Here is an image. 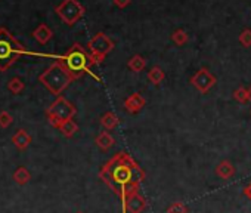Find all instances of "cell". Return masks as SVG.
I'll list each match as a JSON object with an SVG mask.
<instances>
[{"label": "cell", "mask_w": 251, "mask_h": 213, "mask_svg": "<svg viewBox=\"0 0 251 213\" xmlns=\"http://www.w3.org/2000/svg\"><path fill=\"white\" fill-rule=\"evenodd\" d=\"M147 206L145 197L141 192H135L121 204V213H144Z\"/></svg>", "instance_id": "9"}, {"label": "cell", "mask_w": 251, "mask_h": 213, "mask_svg": "<svg viewBox=\"0 0 251 213\" xmlns=\"http://www.w3.org/2000/svg\"><path fill=\"white\" fill-rule=\"evenodd\" d=\"M120 125V119H118V116L115 114V113H112V111H108V113H105L102 117H100V126L105 129V131H114L117 126Z\"/></svg>", "instance_id": "15"}, {"label": "cell", "mask_w": 251, "mask_h": 213, "mask_svg": "<svg viewBox=\"0 0 251 213\" xmlns=\"http://www.w3.org/2000/svg\"><path fill=\"white\" fill-rule=\"evenodd\" d=\"M216 175L223 179L227 181L235 175V166L229 161V160H222L217 166H216Z\"/></svg>", "instance_id": "12"}, {"label": "cell", "mask_w": 251, "mask_h": 213, "mask_svg": "<svg viewBox=\"0 0 251 213\" xmlns=\"http://www.w3.org/2000/svg\"><path fill=\"white\" fill-rule=\"evenodd\" d=\"M12 142L18 150H25L31 144V136L28 135V132L25 129H20L12 136Z\"/></svg>", "instance_id": "13"}, {"label": "cell", "mask_w": 251, "mask_h": 213, "mask_svg": "<svg viewBox=\"0 0 251 213\" xmlns=\"http://www.w3.org/2000/svg\"><path fill=\"white\" fill-rule=\"evenodd\" d=\"M40 83H43V86L53 95L61 96V93L70 86V83L73 80H75L73 77V74L67 70V67L62 64L61 59L55 61L49 68H46L40 76H39Z\"/></svg>", "instance_id": "2"}, {"label": "cell", "mask_w": 251, "mask_h": 213, "mask_svg": "<svg viewBox=\"0 0 251 213\" xmlns=\"http://www.w3.org/2000/svg\"><path fill=\"white\" fill-rule=\"evenodd\" d=\"M14 179H15V182L17 184H20V185H25L27 182H30V179H31V175H30V172L25 169V167H18L17 170H15V173H14Z\"/></svg>", "instance_id": "19"}, {"label": "cell", "mask_w": 251, "mask_h": 213, "mask_svg": "<svg viewBox=\"0 0 251 213\" xmlns=\"http://www.w3.org/2000/svg\"><path fill=\"white\" fill-rule=\"evenodd\" d=\"M242 192H244V195H245V197H248V198L251 200V182H250L247 186H244Z\"/></svg>", "instance_id": "27"}, {"label": "cell", "mask_w": 251, "mask_h": 213, "mask_svg": "<svg viewBox=\"0 0 251 213\" xmlns=\"http://www.w3.org/2000/svg\"><path fill=\"white\" fill-rule=\"evenodd\" d=\"M53 33L52 30L46 26V24H40L34 31H33V37L40 43V45H46L50 39H52Z\"/></svg>", "instance_id": "14"}, {"label": "cell", "mask_w": 251, "mask_h": 213, "mask_svg": "<svg viewBox=\"0 0 251 213\" xmlns=\"http://www.w3.org/2000/svg\"><path fill=\"white\" fill-rule=\"evenodd\" d=\"M248 101L251 102V87L248 89Z\"/></svg>", "instance_id": "28"}, {"label": "cell", "mask_w": 251, "mask_h": 213, "mask_svg": "<svg viewBox=\"0 0 251 213\" xmlns=\"http://www.w3.org/2000/svg\"><path fill=\"white\" fill-rule=\"evenodd\" d=\"M124 110L127 111L129 114H138L144 110V106L147 105L145 98L141 93H132L130 96H127L124 99Z\"/></svg>", "instance_id": "10"}, {"label": "cell", "mask_w": 251, "mask_h": 213, "mask_svg": "<svg viewBox=\"0 0 251 213\" xmlns=\"http://www.w3.org/2000/svg\"><path fill=\"white\" fill-rule=\"evenodd\" d=\"M233 99L239 104H247L248 102V89L241 86L238 89H235L233 92Z\"/></svg>", "instance_id": "22"}, {"label": "cell", "mask_w": 251, "mask_h": 213, "mask_svg": "<svg viewBox=\"0 0 251 213\" xmlns=\"http://www.w3.org/2000/svg\"><path fill=\"white\" fill-rule=\"evenodd\" d=\"M217 83V79L214 74H211V71L208 68H200L192 77H191V84L198 90L201 92L202 95L204 93H208L211 90V87Z\"/></svg>", "instance_id": "8"}, {"label": "cell", "mask_w": 251, "mask_h": 213, "mask_svg": "<svg viewBox=\"0 0 251 213\" xmlns=\"http://www.w3.org/2000/svg\"><path fill=\"white\" fill-rule=\"evenodd\" d=\"M188 40H189V36H188V33H186L185 30H182V28H179V30H176V31L172 33V42H173L176 46H183V45L188 43Z\"/></svg>", "instance_id": "20"}, {"label": "cell", "mask_w": 251, "mask_h": 213, "mask_svg": "<svg viewBox=\"0 0 251 213\" xmlns=\"http://www.w3.org/2000/svg\"><path fill=\"white\" fill-rule=\"evenodd\" d=\"M115 48V43L111 37H108L105 33L99 31L96 33L89 42H87V51L92 58L93 65H99L105 61L106 55L111 53Z\"/></svg>", "instance_id": "6"}, {"label": "cell", "mask_w": 251, "mask_h": 213, "mask_svg": "<svg viewBox=\"0 0 251 213\" xmlns=\"http://www.w3.org/2000/svg\"><path fill=\"white\" fill-rule=\"evenodd\" d=\"M77 213H84V212H77Z\"/></svg>", "instance_id": "29"}, {"label": "cell", "mask_w": 251, "mask_h": 213, "mask_svg": "<svg viewBox=\"0 0 251 213\" xmlns=\"http://www.w3.org/2000/svg\"><path fill=\"white\" fill-rule=\"evenodd\" d=\"M55 12L67 26H74L77 21L83 18V15L86 14V8L78 0H62L56 6Z\"/></svg>", "instance_id": "7"}, {"label": "cell", "mask_w": 251, "mask_h": 213, "mask_svg": "<svg viewBox=\"0 0 251 213\" xmlns=\"http://www.w3.org/2000/svg\"><path fill=\"white\" fill-rule=\"evenodd\" d=\"M75 113H77L75 106H74L67 98L58 96V98L52 102V105L48 108L46 116H48L49 123H50L53 128L59 129V126H61L62 123H65L67 120H71V119L75 116Z\"/></svg>", "instance_id": "5"}, {"label": "cell", "mask_w": 251, "mask_h": 213, "mask_svg": "<svg viewBox=\"0 0 251 213\" xmlns=\"http://www.w3.org/2000/svg\"><path fill=\"white\" fill-rule=\"evenodd\" d=\"M239 43L244 46V48H251V28H245L241 31L239 37H238Z\"/></svg>", "instance_id": "24"}, {"label": "cell", "mask_w": 251, "mask_h": 213, "mask_svg": "<svg viewBox=\"0 0 251 213\" xmlns=\"http://www.w3.org/2000/svg\"><path fill=\"white\" fill-rule=\"evenodd\" d=\"M12 122H14V119H12V116L8 111H2V113H0V126H2V128L11 126Z\"/></svg>", "instance_id": "25"}, {"label": "cell", "mask_w": 251, "mask_h": 213, "mask_svg": "<svg viewBox=\"0 0 251 213\" xmlns=\"http://www.w3.org/2000/svg\"><path fill=\"white\" fill-rule=\"evenodd\" d=\"M164 79H166V74H164V71H163L160 67H152V68L148 71V80H150L152 84H155V86H158Z\"/></svg>", "instance_id": "18"}, {"label": "cell", "mask_w": 251, "mask_h": 213, "mask_svg": "<svg viewBox=\"0 0 251 213\" xmlns=\"http://www.w3.org/2000/svg\"><path fill=\"white\" fill-rule=\"evenodd\" d=\"M25 53H28L25 48L5 27H0V71L5 73L20 56Z\"/></svg>", "instance_id": "4"}, {"label": "cell", "mask_w": 251, "mask_h": 213, "mask_svg": "<svg viewBox=\"0 0 251 213\" xmlns=\"http://www.w3.org/2000/svg\"><path fill=\"white\" fill-rule=\"evenodd\" d=\"M24 87H25V84H24V81H23L20 77H14V79H11L9 83H8V89H9L12 93H15V95L21 93V92L24 90Z\"/></svg>", "instance_id": "21"}, {"label": "cell", "mask_w": 251, "mask_h": 213, "mask_svg": "<svg viewBox=\"0 0 251 213\" xmlns=\"http://www.w3.org/2000/svg\"><path fill=\"white\" fill-rule=\"evenodd\" d=\"M62 61V64L67 67V70L73 74V77L77 80L80 79L83 74L89 73L90 74V68H92V58L89 51H86L81 45L74 43L67 53L59 58Z\"/></svg>", "instance_id": "3"}, {"label": "cell", "mask_w": 251, "mask_h": 213, "mask_svg": "<svg viewBox=\"0 0 251 213\" xmlns=\"http://www.w3.org/2000/svg\"><path fill=\"white\" fill-rule=\"evenodd\" d=\"M132 3V0H114V5L120 9H124V8H127L129 5Z\"/></svg>", "instance_id": "26"}, {"label": "cell", "mask_w": 251, "mask_h": 213, "mask_svg": "<svg viewBox=\"0 0 251 213\" xmlns=\"http://www.w3.org/2000/svg\"><path fill=\"white\" fill-rule=\"evenodd\" d=\"M59 131H61V133H62L65 138H71V136H74V135L77 133L78 125L71 119V120H67L65 123H62V125L59 126Z\"/></svg>", "instance_id": "17"}, {"label": "cell", "mask_w": 251, "mask_h": 213, "mask_svg": "<svg viewBox=\"0 0 251 213\" xmlns=\"http://www.w3.org/2000/svg\"><path fill=\"white\" fill-rule=\"evenodd\" d=\"M95 144H96V147H98L99 150L108 151L109 148H112V147L115 145V138H114L108 131H102V132L96 136Z\"/></svg>", "instance_id": "11"}, {"label": "cell", "mask_w": 251, "mask_h": 213, "mask_svg": "<svg viewBox=\"0 0 251 213\" xmlns=\"http://www.w3.org/2000/svg\"><path fill=\"white\" fill-rule=\"evenodd\" d=\"M127 67H129L133 73H141V71L145 70L147 61H145L144 56H141V55L136 53V55H133V56L127 61Z\"/></svg>", "instance_id": "16"}, {"label": "cell", "mask_w": 251, "mask_h": 213, "mask_svg": "<svg viewBox=\"0 0 251 213\" xmlns=\"http://www.w3.org/2000/svg\"><path fill=\"white\" fill-rule=\"evenodd\" d=\"M145 170L127 153L120 151L111 157L99 170V178L121 200V204L132 194L139 192L141 184L145 181Z\"/></svg>", "instance_id": "1"}, {"label": "cell", "mask_w": 251, "mask_h": 213, "mask_svg": "<svg viewBox=\"0 0 251 213\" xmlns=\"http://www.w3.org/2000/svg\"><path fill=\"white\" fill-rule=\"evenodd\" d=\"M167 213H189V209L182 201H173L167 207Z\"/></svg>", "instance_id": "23"}]
</instances>
